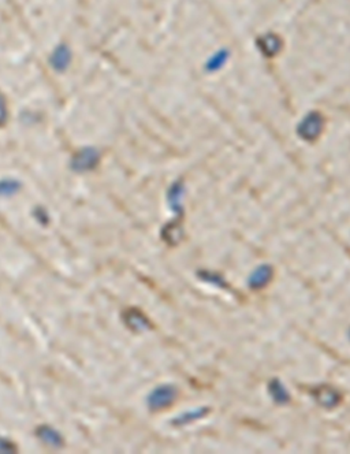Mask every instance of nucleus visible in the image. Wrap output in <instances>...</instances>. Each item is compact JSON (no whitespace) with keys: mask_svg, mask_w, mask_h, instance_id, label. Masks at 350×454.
Instances as JSON below:
<instances>
[{"mask_svg":"<svg viewBox=\"0 0 350 454\" xmlns=\"http://www.w3.org/2000/svg\"><path fill=\"white\" fill-rule=\"evenodd\" d=\"M178 395V390L172 385H160L156 388H153L152 393L148 395V407L152 410H160L164 409L168 405H171Z\"/></svg>","mask_w":350,"mask_h":454,"instance_id":"f257e3e1","label":"nucleus"},{"mask_svg":"<svg viewBox=\"0 0 350 454\" xmlns=\"http://www.w3.org/2000/svg\"><path fill=\"white\" fill-rule=\"evenodd\" d=\"M312 394L315 397L316 402L320 407L326 408V409H332V408L338 407V404L341 402V394L338 393L335 388L330 387L327 385H322V386H317Z\"/></svg>","mask_w":350,"mask_h":454,"instance_id":"f03ea898","label":"nucleus"},{"mask_svg":"<svg viewBox=\"0 0 350 454\" xmlns=\"http://www.w3.org/2000/svg\"><path fill=\"white\" fill-rule=\"evenodd\" d=\"M272 275H274V270L271 266L268 264H261L260 267H257L251 275H249V279H248V285L252 289H261L264 287L268 282L272 279Z\"/></svg>","mask_w":350,"mask_h":454,"instance_id":"7ed1b4c3","label":"nucleus"},{"mask_svg":"<svg viewBox=\"0 0 350 454\" xmlns=\"http://www.w3.org/2000/svg\"><path fill=\"white\" fill-rule=\"evenodd\" d=\"M182 235H184V228H182V223L181 219H175L171 221L170 223H167L162 231V237L163 240L170 244V245H177L182 240Z\"/></svg>","mask_w":350,"mask_h":454,"instance_id":"20e7f679","label":"nucleus"},{"mask_svg":"<svg viewBox=\"0 0 350 454\" xmlns=\"http://www.w3.org/2000/svg\"><path fill=\"white\" fill-rule=\"evenodd\" d=\"M208 413H210V408H196V409H193V410H189V412H185V413L177 416V417L172 420V424H174V426H178V427L179 426H186V424H190L193 421H197L200 420V419H203V417H205Z\"/></svg>","mask_w":350,"mask_h":454,"instance_id":"39448f33","label":"nucleus"},{"mask_svg":"<svg viewBox=\"0 0 350 454\" xmlns=\"http://www.w3.org/2000/svg\"><path fill=\"white\" fill-rule=\"evenodd\" d=\"M182 199H184V187L181 185H174L168 192V205L171 208L172 212L178 218H182V215H184Z\"/></svg>","mask_w":350,"mask_h":454,"instance_id":"423d86ee","label":"nucleus"},{"mask_svg":"<svg viewBox=\"0 0 350 454\" xmlns=\"http://www.w3.org/2000/svg\"><path fill=\"white\" fill-rule=\"evenodd\" d=\"M268 391L271 394L272 400L279 405H284L290 401V394H289L287 388L284 387L283 383L278 381V379H272L270 386H268Z\"/></svg>","mask_w":350,"mask_h":454,"instance_id":"0eeeda50","label":"nucleus"},{"mask_svg":"<svg viewBox=\"0 0 350 454\" xmlns=\"http://www.w3.org/2000/svg\"><path fill=\"white\" fill-rule=\"evenodd\" d=\"M97 161V155L93 149H84L74 159V167L77 170H88L94 166Z\"/></svg>","mask_w":350,"mask_h":454,"instance_id":"6e6552de","label":"nucleus"},{"mask_svg":"<svg viewBox=\"0 0 350 454\" xmlns=\"http://www.w3.org/2000/svg\"><path fill=\"white\" fill-rule=\"evenodd\" d=\"M127 324H129V327L133 328V330H136V331H141V330H145L149 326V323H148V319H146L144 315L141 314L140 311H136V309H133V311H129L127 312Z\"/></svg>","mask_w":350,"mask_h":454,"instance_id":"1a4fd4ad","label":"nucleus"},{"mask_svg":"<svg viewBox=\"0 0 350 454\" xmlns=\"http://www.w3.org/2000/svg\"><path fill=\"white\" fill-rule=\"evenodd\" d=\"M69 60H70V54H69V49L65 47H60L58 48L56 51H55V54H53V66L56 67V68H65V67L69 65Z\"/></svg>","mask_w":350,"mask_h":454,"instance_id":"9d476101","label":"nucleus"},{"mask_svg":"<svg viewBox=\"0 0 350 454\" xmlns=\"http://www.w3.org/2000/svg\"><path fill=\"white\" fill-rule=\"evenodd\" d=\"M40 436L41 439H44L47 443H51L52 446H58L60 445V436L56 431H53L52 428L44 427L40 430Z\"/></svg>","mask_w":350,"mask_h":454,"instance_id":"9b49d317","label":"nucleus"},{"mask_svg":"<svg viewBox=\"0 0 350 454\" xmlns=\"http://www.w3.org/2000/svg\"><path fill=\"white\" fill-rule=\"evenodd\" d=\"M200 278L203 279V281L208 282V283H211L213 286L216 287H225L226 283L223 281V278L222 276H219L218 274H213V272H210V271H203V272H200Z\"/></svg>","mask_w":350,"mask_h":454,"instance_id":"f8f14e48","label":"nucleus"},{"mask_svg":"<svg viewBox=\"0 0 350 454\" xmlns=\"http://www.w3.org/2000/svg\"><path fill=\"white\" fill-rule=\"evenodd\" d=\"M18 189V185L13 181H3L0 182V194H13Z\"/></svg>","mask_w":350,"mask_h":454,"instance_id":"ddd939ff","label":"nucleus"},{"mask_svg":"<svg viewBox=\"0 0 350 454\" xmlns=\"http://www.w3.org/2000/svg\"><path fill=\"white\" fill-rule=\"evenodd\" d=\"M7 119V107H6V103H4V99H3V96L0 94V125L1 123H4Z\"/></svg>","mask_w":350,"mask_h":454,"instance_id":"4468645a","label":"nucleus"},{"mask_svg":"<svg viewBox=\"0 0 350 454\" xmlns=\"http://www.w3.org/2000/svg\"><path fill=\"white\" fill-rule=\"evenodd\" d=\"M8 450H10V443L0 439V452H8Z\"/></svg>","mask_w":350,"mask_h":454,"instance_id":"2eb2a0df","label":"nucleus"}]
</instances>
